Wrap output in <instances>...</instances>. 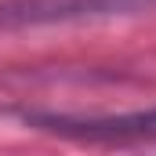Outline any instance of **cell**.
<instances>
[{
    "label": "cell",
    "mask_w": 156,
    "mask_h": 156,
    "mask_svg": "<svg viewBox=\"0 0 156 156\" xmlns=\"http://www.w3.org/2000/svg\"><path fill=\"white\" fill-rule=\"evenodd\" d=\"M29 123L47 127L55 134L69 138H156V109H138V113H116V116H66V113H26Z\"/></svg>",
    "instance_id": "6da1fadb"
}]
</instances>
